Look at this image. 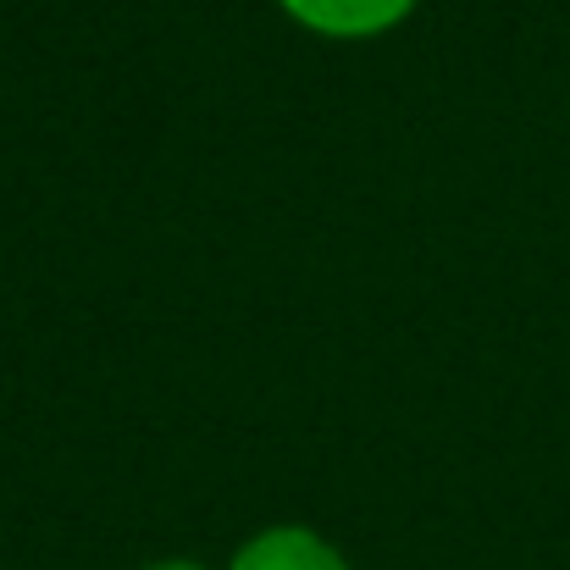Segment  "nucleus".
<instances>
[{"instance_id": "nucleus-1", "label": "nucleus", "mask_w": 570, "mask_h": 570, "mask_svg": "<svg viewBox=\"0 0 570 570\" xmlns=\"http://www.w3.org/2000/svg\"><path fill=\"white\" fill-rule=\"evenodd\" d=\"M277 6L322 39H377L415 11V0H277Z\"/></svg>"}, {"instance_id": "nucleus-2", "label": "nucleus", "mask_w": 570, "mask_h": 570, "mask_svg": "<svg viewBox=\"0 0 570 570\" xmlns=\"http://www.w3.org/2000/svg\"><path fill=\"white\" fill-rule=\"evenodd\" d=\"M227 570H350V560L311 527H266L233 554Z\"/></svg>"}, {"instance_id": "nucleus-3", "label": "nucleus", "mask_w": 570, "mask_h": 570, "mask_svg": "<svg viewBox=\"0 0 570 570\" xmlns=\"http://www.w3.org/2000/svg\"><path fill=\"white\" fill-rule=\"evenodd\" d=\"M145 570H205L199 560H161V566H145Z\"/></svg>"}]
</instances>
